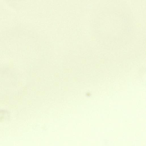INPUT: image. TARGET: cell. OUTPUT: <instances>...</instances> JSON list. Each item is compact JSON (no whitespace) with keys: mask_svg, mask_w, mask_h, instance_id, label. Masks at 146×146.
I'll return each mask as SVG.
<instances>
[{"mask_svg":"<svg viewBox=\"0 0 146 146\" xmlns=\"http://www.w3.org/2000/svg\"><path fill=\"white\" fill-rule=\"evenodd\" d=\"M5 111L0 110V122L3 121L7 117V113Z\"/></svg>","mask_w":146,"mask_h":146,"instance_id":"obj_1","label":"cell"}]
</instances>
